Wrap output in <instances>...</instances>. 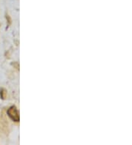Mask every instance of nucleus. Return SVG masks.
I'll list each match as a JSON object with an SVG mask.
<instances>
[{"label": "nucleus", "mask_w": 132, "mask_h": 145, "mask_svg": "<svg viewBox=\"0 0 132 145\" xmlns=\"http://www.w3.org/2000/svg\"><path fill=\"white\" fill-rule=\"evenodd\" d=\"M7 114L9 115L13 121L15 122H19V115L18 113V111L15 106H12L7 111Z\"/></svg>", "instance_id": "f257e3e1"}]
</instances>
